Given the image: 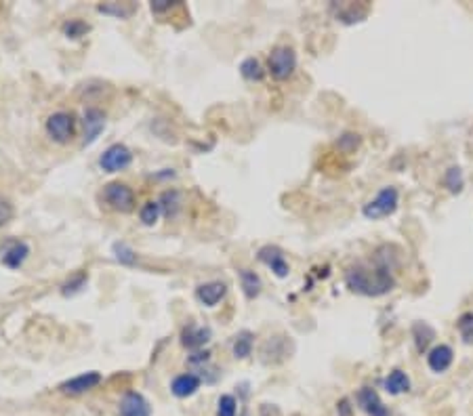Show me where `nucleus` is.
Instances as JSON below:
<instances>
[{"mask_svg": "<svg viewBox=\"0 0 473 416\" xmlns=\"http://www.w3.org/2000/svg\"><path fill=\"white\" fill-rule=\"evenodd\" d=\"M345 284L352 293L362 297H383L394 290L396 280L387 265L358 263L345 271Z\"/></svg>", "mask_w": 473, "mask_h": 416, "instance_id": "nucleus-1", "label": "nucleus"}, {"mask_svg": "<svg viewBox=\"0 0 473 416\" xmlns=\"http://www.w3.org/2000/svg\"><path fill=\"white\" fill-rule=\"evenodd\" d=\"M103 200L114 213L120 215H128L137 208V196L133 187L120 181H112L103 187Z\"/></svg>", "mask_w": 473, "mask_h": 416, "instance_id": "nucleus-2", "label": "nucleus"}, {"mask_svg": "<svg viewBox=\"0 0 473 416\" xmlns=\"http://www.w3.org/2000/svg\"><path fill=\"white\" fill-rule=\"evenodd\" d=\"M398 204H400V194H398V189H396L394 185H385V187H383L371 202L364 204L362 215H364L366 219H371V221H379V219H383V217L394 215L396 208H398Z\"/></svg>", "mask_w": 473, "mask_h": 416, "instance_id": "nucleus-3", "label": "nucleus"}, {"mask_svg": "<svg viewBox=\"0 0 473 416\" xmlns=\"http://www.w3.org/2000/svg\"><path fill=\"white\" fill-rule=\"evenodd\" d=\"M44 130L55 143L65 145L76 135V116L72 112H55L46 118Z\"/></svg>", "mask_w": 473, "mask_h": 416, "instance_id": "nucleus-4", "label": "nucleus"}, {"mask_svg": "<svg viewBox=\"0 0 473 416\" xmlns=\"http://www.w3.org/2000/svg\"><path fill=\"white\" fill-rule=\"evenodd\" d=\"M297 69V53L291 46H276L267 59V72L274 80H288Z\"/></svg>", "mask_w": 473, "mask_h": 416, "instance_id": "nucleus-5", "label": "nucleus"}, {"mask_svg": "<svg viewBox=\"0 0 473 416\" xmlns=\"http://www.w3.org/2000/svg\"><path fill=\"white\" fill-rule=\"evenodd\" d=\"M131 162L133 152L124 143H114L99 156V166L103 173H122L131 166Z\"/></svg>", "mask_w": 473, "mask_h": 416, "instance_id": "nucleus-6", "label": "nucleus"}, {"mask_svg": "<svg viewBox=\"0 0 473 416\" xmlns=\"http://www.w3.org/2000/svg\"><path fill=\"white\" fill-rule=\"evenodd\" d=\"M103 381L101 373L97 370H91V373H82L74 379H67L59 385V391L65 394V396H80V394H88L93 391L95 387H99Z\"/></svg>", "mask_w": 473, "mask_h": 416, "instance_id": "nucleus-7", "label": "nucleus"}, {"mask_svg": "<svg viewBox=\"0 0 473 416\" xmlns=\"http://www.w3.org/2000/svg\"><path fill=\"white\" fill-rule=\"evenodd\" d=\"M84 139H82V147H91L99 135L103 133L105 124H107V116L105 112H101L99 107H86L84 109Z\"/></svg>", "mask_w": 473, "mask_h": 416, "instance_id": "nucleus-8", "label": "nucleus"}, {"mask_svg": "<svg viewBox=\"0 0 473 416\" xmlns=\"http://www.w3.org/2000/svg\"><path fill=\"white\" fill-rule=\"evenodd\" d=\"M257 259H259L265 267H269V269L274 271V276H278V278H288L291 265H288L284 253H282L278 246H272V244L261 246L259 253H257Z\"/></svg>", "mask_w": 473, "mask_h": 416, "instance_id": "nucleus-9", "label": "nucleus"}, {"mask_svg": "<svg viewBox=\"0 0 473 416\" xmlns=\"http://www.w3.org/2000/svg\"><path fill=\"white\" fill-rule=\"evenodd\" d=\"M29 257V246L23 240H8L0 248V263L8 269H19Z\"/></svg>", "mask_w": 473, "mask_h": 416, "instance_id": "nucleus-10", "label": "nucleus"}, {"mask_svg": "<svg viewBox=\"0 0 473 416\" xmlns=\"http://www.w3.org/2000/svg\"><path fill=\"white\" fill-rule=\"evenodd\" d=\"M120 416H152V406L139 391H126L118 406Z\"/></svg>", "mask_w": 473, "mask_h": 416, "instance_id": "nucleus-11", "label": "nucleus"}, {"mask_svg": "<svg viewBox=\"0 0 473 416\" xmlns=\"http://www.w3.org/2000/svg\"><path fill=\"white\" fill-rule=\"evenodd\" d=\"M356 402H358V406L362 408V412H366L368 416H389L387 406L381 402L379 394H377L373 387H362V389L356 394Z\"/></svg>", "mask_w": 473, "mask_h": 416, "instance_id": "nucleus-12", "label": "nucleus"}, {"mask_svg": "<svg viewBox=\"0 0 473 416\" xmlns=\"http://www.w3.org/2000/svg\"><path fill=\"white\" fill-rule=\"evenodd\" d=\"M213 333L208 326H198V324H187L183 330H181V345L185 349H192V351H198L202 349L208 341H211Z\"/></svg>", "mask_w": 473, "mask_h": 416, "instance_id": "nucleus-13", "label": "nucleus"}, {"mask_svg": "<svg viewBox=\"0 0 473 416\" xmlns=\"http://www.w3.org/2000/svg\"><path fill=\"white\" fill-rule=\"evenodd\" d=\"M227 295V284L225 282H204L196 288V299L204 305V307H215L219 305Z\"/></svg>", "mask_w": 473, "mask_h": 416, "instance_id": "nucleus-14", "label": "nucleus"}, {"mask_svg": "<svg viewBox=\"0 0 473 416\" xmlns=\"http://www.w3.org/2000/svg\"><path fill=\"white\" fill-rule=\"evenodd\" d=\"M202 385V379L194 373H183V375H177L171 383V394L179 400H187L192 398L194 394H198Z\"/></svg>", "mask_w": 473, "mask_h": 416, "instance_id": "nucleus-15", "label": "nucleus"}, {"mask_svg": "<svg viewBox=\"0 0 473 416\" xmlns=\"http://www.w3.org/2000/svg\"><path fill=\"white\" fill-rule=\"evenodd\" d=\"M455 362V351L448 345H436L429 354H427V366L436 373L442 375L446 373Z\"/></svg>", "mask_w": 473, "mask_h": 416, "instance_id": "nucleus-16", "label": "nucleus"}, {"mask_svg": "<svg viewBox=\"0 0 473 416\" xmlns=\"http://www.w3.org/2000/svg\"><path fill=\"white\" fill-rule=\"evenodd\" d=\"M238 278H240V288H242V293H244V297L248 301H253V299H257L261 295L263 282H261L259 274H255L253 269H246L244 267V269L238 271Z\"/></svg>", "mask_w": 473, "mask_h": 416, "instance_id": "nucleus-17", "label": "nucleus"}, {"mask_svg": "<svg viewBox=\"0 0 473 416\" xmlns=\"http://www.w3.org/2000/svg\"><path fill=\"white\" fill-rule=\"evenodd\" d=\"M253 345H255V335L251 330H240L234 337V343H232L234 358L236 360H246L253 354Z\"/></svg>", "mask_w": 473, "mask_h": 416, "instance_id": "nucleus-18", "label": "nucleus"}, {"mask_svg": "<svg viewBox=\"0 0 473 416\" xmlns=\"http://www.w3.org/2000/svg\"><path fill=\"white\" fill-rule=\"evenodd\" d=\"M383 387H385V391L392 394V396L408 394V391H411V379H408L406 373L394 370V373H389V377L383 381Z\"/></svg>", "mask_w": 473, "mask_h": 416, "instance_id": "nucleus-19", "label": "nucleus"}, {"mask_svg": "<svg viewBox=\"0 0 473 416\" xmlns=\"http://www.w3.org/2000/svg\"><path fill=\"white\" fill-rule=\"evenodd\" d=\"M162 217V206L158 200H149L145 202L141 208H139V221L145 225V227H154Z\"/></svg>", "mask_w": 473, "mask_h": 416, "instance_id": "nucleus-20", "label": "nucleus"}, {"mask_svg": "<svg viewBox=\"0 0 473 416\" xmlns=\"http://www.w3.org/2000/svg\"><path fill=\"white\" fill-rule=\"evenodd\" d=\"M240 74H242V78L244 80H251V82H259V80H263V76H265V72H263V65H261V61L257 59V57H246L242 63H240Z\"/></svg>", "mask_w": 473, "mask_h": 416, "instance_id": "nucleus-21", "label": "nucleus"}, {"mask_svg": "<svg viewBox=\"0 0 473 416\" xmlns=\"http://www.w3.org/2000/svg\"><path fill=\"white\" fill-rule=\"evenodd\" d=\"M413 337H415V345H417L419 354H423V351L429 347V343H432V339H434L436 335H434L432 326H427L425 322H417V324L413 326Z\"/></svg>", "mask_w": 473, "mask_h": 416, "instance_id": "nucleus-22", "label": "nucleus"}, {"mask_svg": "<svg viewBox=\"0 0 473 416\" xmlns=\"http://www.w3.org/2000/svg\"><path fill=\"white\" fill-rule=\"evenodd\" d=\"M158 202H160V206H162V215L175 217L177 210L181 208V194H179L177 189H168V192L162 194V198H160Z\"/></svg>", "mask_w": 473, "mask_h": 416, "instance_id": "nucleus-23", "label": "nucleus"}, {"mask_svg": "<svg viewBox=\"0 0 473 416\" xmlns=\"http://www.w3.org/2000/svg\"><path fill=\"white\" fill-rule=\"evenodd\" d=\"M444 185L448 187L451 194H461L463 192V185H465V177H463V170L459 166H451L444 175Z\"/></svg>", "mask_w": 473, "mask_h": 416, "instance_id": "nucleus-24", "label": "nucleus"}, {"mask_svg": "<svg viewBox=\"0 0 473 416\" xmlns=\"http://www.w3.org/2000/svg\"><path fill=\"white\" fill-rule=\"evenodd\" d=\"M86 282H88V276H86L84 271H80V274L72 276L69 280H65V282L61 284V295H63V297H74V295H78V293L86 286Z\"/></svg>", "mask_w": 473, "mask_h": 416, "instance_id": "nucleus-25", "label": "nucleus"}, {"mask_svg": "<svg viewBox=\"0 0 473 416\" xmlns=\"http://www.w3.org/2000/svg\"><path fill=\"white\" fill-rule=\"evenodd\" d=\"M112 253H114V257L120 265H135L137 263V253L126 242H116L112 246Z\"/></svg>", "mask_w": 473, "mask_h": 416, "instance_id": "nucleus-26", "label": "nucleus"}, {"mask_svg": "<svg viewBox=\"0 0 473 416\" xmlns=\"http://www.w3.org/2000/svg\"><path fill=\"white\" fill-rule=\"evenodd\" d=\"M63 34L67 36V38H72V40H78V38H82L88 29H91V25L88 23H84L82 19H69V21H65L63 23Z\"/></svg>", "mask_w": 473, "mask_h": 416, "instance_id": "nucleus-27", "label": "nucleus"}, {"mask_svg": "<svg viewBox=\"0 0 473 416\" xmlns=\"http://www.w3.org/2000/svg\"><path fill=\"white\" fill-rule=\"evenodd\" d=\"M238 415V402L234 396L223 394L217 400V416H236Z\"/></svg>", "mask_w": 473, "mask_h": 416, "instance_id": "nucleus-28", "label": "nucleus"}, {"mask_svg": "<svg viewBox=\"0 0 473 416\" xmlns=\"http://www.w3.org/2000/svg\"><path fill=\"white\" fill-rule=\"evenodd\" d=\"M457 328L461 333V339L467 343V345H473V311H467L459 318L457 322Z\"/></svg>", "mask_w": 473, "mask_h": 416, "instance_id": "nucleus-29", "label": "nucleus"}, {"mask_svg": "<svg viewBox=\"0 0 473 416\" xmlns=\"http://www.w3.org/2000/svg\"><path fill=\"white\" fill-rule=\"evenodd\" d=\"M13 217H15V206L11 204V200L0 196V227L8 225Z\"/></svg>", "mask_w": 473, "mask_h": 416, "instance_id": "nucleus-30", "label": "nucleus"}, {"mask_svg": "<svg viewBox=\"0 0 473 416\" xmlns=\"http://www.w3.org/2000/svg\"><path fill=\"white\" fill-rule=\"evenodd\" d=\"M360 135H354V133H345L341 139H339V147L341 149H345V152H352V149H356L358 145H360Z\"/></svg>", "mask_w": 473, "mask_h": 416, "instance_id": "nucleus-31", "label": "nucleus"}, {"mask_svg": "<svg viewBox=\"0 0 473 416\" xmlns=\"http://www.w3.org/2000/svg\"><path fill=\"white\" fill-rule=\"evenodd\" d=\"M97 11H99V13H109V15H116V17H122V19L131 15V8L116 6V4H99Z\"/></svg>", "mask_w": 473, "mask_h": 416, "instance_id": "nucleus-32", "label": "nucleus"}, {"mask_svg": "<svg viewBox=\"0 0 473 416\" xmlns=\"http://www.w3.org/2000/svg\"><path fill=\"white\" fill-rule=\"evenodd\" d=\"M337 412H339V416L354 415V406H352V402H349L347 398H343L341 402H337Z\"/></svg>", "mask_w": 473, "mask_h": 416, "instance_id": "nucleus-33", "label": "nucleus"}, {"mask_svg": "<svg viewBox=\"0 0 473 416\" xmlns=\"http://www.w3.org/2000/svg\"><path fill=\"white\" fill-rule=\"evenodd\" d=\"M152 13H164V11H173L175 8V4L173 2H166V0H160V2H152Z\"/></svg>", "mask_w": 473, "mask_h": 416, "instance_id": "nucleus-34", "label": "nucleus"}]
</instances>
